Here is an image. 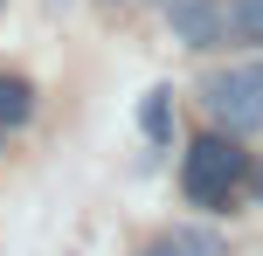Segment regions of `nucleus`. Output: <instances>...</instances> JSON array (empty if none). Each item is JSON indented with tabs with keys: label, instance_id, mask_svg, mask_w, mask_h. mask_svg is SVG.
I'll use <instances>...</instances> for the list:
<instances>
[{
	"label": "nucleus",
	"instance_id": "obj_1",
	"mask_svg": "<svg viewBox=\"0 0 263 256\" xmlns=\"http://www.w3.org/2000/svg\"><path fill=\"white\" fill-rule=\"evenodd\" d=\"M201 104L236 139L263 132V55H250V63H236V69H215V76L201 83Z\"/></svg>",
	"mask_w": 263,
	"mask_h": 256
},
{
	"label": "nucleus",
	"instance_id": "obj_2",
	"mask_svg": "<svg viewBox=\"0 0 263 256\" xmlns=\"http://www.w3.org/2000/svg\"><path fill=\"white\" fill-rule=\"evenodd\" d=\"M242 180H250V152L236 139H194V152H187V194L201 208H229L242 194Z\"/></svg>",
	"mask_w": 263,
	"mask_h": 256
},
{
	"label": "nucleus",
	"instance_id": "obj_3",
	"mask_svg": "<svg viewBox=\"0 0 263 256\" xmlns=\"http://www.w3.org/2000/svg\"><path fill=\"white\" fill-rule=\"evenodd\" d=\"M166 21L187 49H229V0H166Z\"/></svg>",
	"mask_w": 263,
	"mask_h": 256
},
{
	"label": "nucleus",
	"instance_id": "obj_4",
	"mask_svg": "<svg viewBox=\"0 0 263 256\" xmlns=\"http://www.w3.org/2000/svg\"><path fill=\"white\" fill-rule=\"evenodd\" d=\"M145 256H229V235L222 229H201V222H180V229H166Z\"/></svg>",
	"mask_w": 263,
	"mask_h": 256
},
{
	"label": "nucleus",
	"instance_id": "obj_5",
	"mask_svg": "<svg viewBox=\"0 0 263 256\" xmlns=\"http://www.w3.org/2000/svg\"><path fill=\"white\" fill-rule=\"evenodd\" d=\"M139 125H145V139H153V146H166V139H173V90H145Z\"/></svg>",
	"mask_w": 263,
	"mask_h": 256
},
{
	"label": "nucleus",
	"instance_id": "obj_6",
	"mask_svg": "<svg viewBox=\"0 0 263 256\" xmlns=\"http://www.w3.org/2000/svg\"><path fill=\"white\" fill-rule=\"evenodd\" d=\"M28 118H35V90L21 76H0V132L7 125H28Z\"/></svg>",
	"mask_w": 263,
	"mask_h": 256
},
{
	"label": "nucleus",
	"instance_id": "obj_7",
	"mask_svg": "<svg viewBox=\"0 0 263 256\" xmlns=\"http://www.w3.org/2000/svg\"><path fill=\"white\" fill-rule=\"evenodd\" d=\"M229 42L263 49V0H229Z\"/></svg>",
	"mask_w": 263,
	"mask_h": 256
}]
</instances>
